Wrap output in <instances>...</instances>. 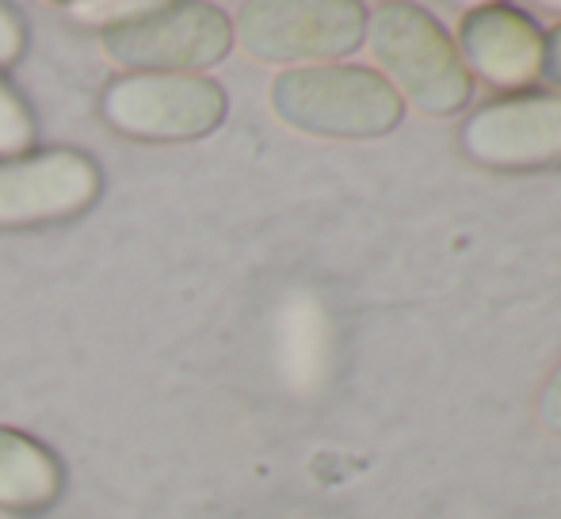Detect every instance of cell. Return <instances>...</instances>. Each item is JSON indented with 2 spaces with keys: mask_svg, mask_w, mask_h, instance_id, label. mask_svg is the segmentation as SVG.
<instances>
[{
  "mask_svg": "<svg viewBox=\"0 0 561 519\" xmlns=\"http://www.w3.org/2000/svg\"><path fill=\"white\" fill-rule=\"evenodd\" d=\"M272 112L313 138H382L401 123L405 104L382 73L367 66H302L272 81Z\"/></svg>",
  "mask_w": 561,
  "mask_h": 519,
  "instance_id": "cell-1",
  "label": "cell"
},
{
  "mask_svg": "<svg viewBox=\"0 0 561 519\" xmlns=\"http://www.w3.org/2000/svg\"><path fill=\"white\" fill-rule=\"evenodd\" d=\"M367 38L401 104L409 100L424 115H455L470 104V73L447 31L424 8L378 4L367 12Z\"/></svg>",
  "mask_w": 561,
  "mask_h": 519,
  "instance_id": "cell-2",
  "label": "cell"
},
{
  "mask_svg": "<svg viewBox=\"0 0 561 519\" xmlns=\"http://www.w3.org/2000/svg\"><path fill=\"white\" fill-rule=\"evenodd\" d=\"M229 23L249 58L295 69L336 66L367 38V8L355 0H252Z\"/></svg>",
  "mask_w": 561,
  "mask_h": 519,
  "instance_id": "cell-3",
  "label": "cell"
},
{
  "mask_svg": "<svg viewBox=\"0 0 561 519\" xmlns=\"http://www.w3.org/2000/svg\"><path fill=\"white\" fill-rule=\"evenodd\" d=\"M100 46L126 73H207L233 46V23L203 0L146 4L100 31Z\"/></svg>",
  "mask_w": 561,
  "mask_h": 519,
  "instance_id": "cell-4",
  "label": "cell"
},
{
  "mask_svg": "<svg viewBox=\"0 0 561 519\" xmlns=\"http://www.w3.org/2000/svg\"><path fill=\"white\" fill-rule=\"evenodd\" d=\"M226 112V89L207 73H123L100 96V115L134 141L207 138Z\"/></svg>",
  "mask_w": 561,
  "mask_h": 519,
  "instance_id": "cell-5",
  "label": "cell"
},
{
  "mask_svg": "<svg viewBox=\"0 0 561 519\" xmlns=\"http://www.w3.org/2000/svg\"><path fill=\"white\" fill-rule=\"evenodd\" d=\"M100 164L81 149H46L0 164V230L77 218L100 195Z\"/></svg>",
  "mask_w": 561,
  "mask_h": 519,
  "instance_id": "cell-6",
  "label": "cell"
},
{
  "mask_svg": "<svg viewBox=\"0 0 561 519\" xmlns=\"http://www.w3.org/2000/svg\"><path fill=\"white\" fill-rule=\"evenodd\" d=\"M462 153L496 172H535L561 164V96H512L462 123Z\"/></svg>",
  "mask_w": 561,
  "mask_h": 519,
  "instance_id": "cell-7",
  "label": "cell"
},
{
  "mask_svg": "<svg viewBox=\"0 0 561 519\" xmlns=\"http://www.w3.org/2000/svg\"><path fill=\"white\" fill-rule=\"evenodd\" d=\"M458 58L466 73L493 89H527L547 73V38L524 12L481 4L458 23Z\"/></svg>",
  "mask_w": 561,
  "mask_h": 519,
  "instance_id": "cell-8",
  "label": "cell"
},
{
  "mask_svg": "<svg viewBox=\"0 0 561 519\" xmlns=\"http://www.w3.org/2000/svg\"><path fill=\"white\" fill-rule=\"evenodd\" d=\"M329 351H333L329 313L306 290L290 295L275 318V364L283 382L295 393H313L329 374Z\"/></svg>",
  "mask_w": 561,
  "mask_h": 519,
  "instance_id": "cell-9",
  "label": "cell"
},
{
  "mask_svg": "<svg viewBox=\"0 0 561 519\" xmlns=\"http://www.w3.org/2000/svg\"><path fill=\"white\" fill-rule=\"evenodd\" d=\"M66 489L58 454L35 436L0 424V512H46Z\"/></svg>",
  "mask_w": 561,
  "mask_h": 519,
  "instance_id": "cell-10",
  "label": "cell"
},
{
  "mask_svg": "<svg viewBox=\"0 0 561 519\" xmlns=\"http://www.w3.org/2000/svg\"><path fill=\"white\" fill-rule=\"evenodd\" d=\"M35 141V119L12 84L0 81V157H23Z\"/></svg>",
  "mask_w": 561,
  "mask_h": 519,
  "instance_id": "cell-11",
  "label": "cell"
},
{
  "mask_svg": "<svg viewBox=\"0 0 561 519\" xmlns=\"http://www.w3.org/2000/svg\"><path fill=\"white\" fill-rule=\"evenodd\" d=\"M23 46H27L23 20L8 4H0V66H12V61L23 54Z\"/></svg>",
  "mask_w": 561,
  "mask_h": 519,
  "instance_id": "cell-12",
  "label": "cell"
},
{
  "mask_svg": "<svg viewBox=\"0 0 561 519\" xmlns=\"http://www.w3.org/2000/svg\"><path fill=\"white\" fill-rule=\"evenodd\" d=\"M539 420L547 424L554 436H561V359H558L554 371H550L547 387L539 393Z\"/></svg>",
  "mask_w": 561,
  "mask_h": 519,
  "instance_id": "cell-13",
  "label": "cell"
},
{
  "mask_svg": "<svg viewBox=\"0 0 561 519\" xmlns=\"http://www.w3.org/2000/svg\"><path fill=\"white\" fill-rule=\"evenodd\" d=\"M542 38H547V73L561 84V23Z\"/></svg>",
  "mask_w": 561,
  "mask_h": 519,
  "instance_id": "cell-14",
  "label": "cell"
}]
</instances>
